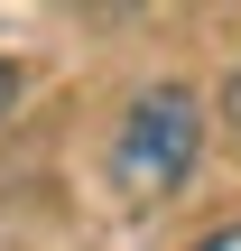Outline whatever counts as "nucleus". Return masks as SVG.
I'll list each match as a JSON object with an SVG mask.
<instances>
[{"label": "nucleus", "mask_w": 241, "mask_h": 251, "mask_svg": "<svg viewBox=\"0 0 241 251\" xmlns=\"http://www.w3.org/2000/svg\"><path fill=\"white\" fill-rule=\"evenodd\" d=\"M19 84H28V75H19V65H9V56H0V121H9V112H19Z\"/></svg>", "instance_id": "3"}, {"label": "nucleus", "mask_w": 241, "mask_h": 251, "mask_svg": "<svg viewBox=\"0 0 241 251\" xmlns=\"http://www.w3.org/2000/svg\"><path fill=\"white\" fill-rule=\"evenodd\" d=\"M195 251H241V224H223V233H204Z\"/></svg>", "instance_id": "4"}, {"label": "nucleus", "mask_w": 241, "mask_h": 251, "mask_svg": "<svg viewBox=\"0 0 241 251\" xmlns=\"http://www.w3.org/2000/svg\"><path fill=\"white\" fill-rule=\"evenodd\" d=\"M214 112H223V130H232V140H241V65H232V75H223V102H214Z\"/></svg>", "instance_id": "2"}, {"label": "nucleus", "mask_w": 241, "mask_h": 251, "mask_svg": "<svg viewBox=\"0 0 241 251\" xmlns=\"http://www.w3.org/2000/svg\"><path fill=\"white\" fill-rule=\"evenodd\" d=\"M204 158V93L195 84H149L130 93L121 130H111V196L121 205H167Z\"/></svg>", "instance_id": "1"}]
</instances>
